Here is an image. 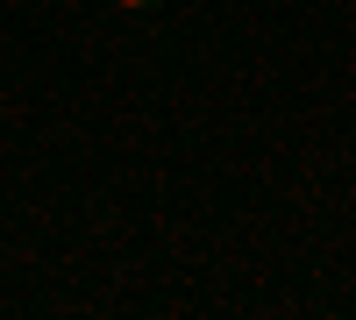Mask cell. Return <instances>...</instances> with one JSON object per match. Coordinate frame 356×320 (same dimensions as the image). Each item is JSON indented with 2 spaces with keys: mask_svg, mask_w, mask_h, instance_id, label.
Wrapping results in <instances>:
<instances>
[{
  "mask_svg": "<svg viewBox=\"0 0 356 320\" xmlns=\"http://www.w3.org/2000/svg\"><path fill=\"white\" fill-rule=\"evenodd\" d=\"M114 8H157V0H114Z\"/></svg>",
  "mask_w": 356,
  "mask_h": 320,
  "instance_id": "cell-1",
  "label": "cell"
}]
</instances>
